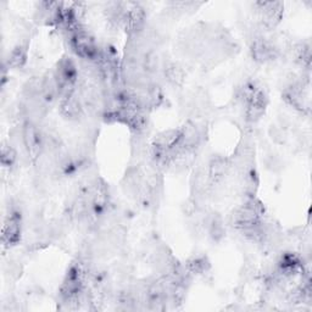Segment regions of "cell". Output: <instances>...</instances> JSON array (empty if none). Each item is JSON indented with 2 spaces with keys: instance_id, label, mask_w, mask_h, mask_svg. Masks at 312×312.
I'll use <instances>...</instances> for the list:
<instances>
[{
  "instance_id": "obj_1",
  "label": "cell",
  "mask_w": 312,
  "mask_h": 312,
  "mask_svg": "<svg viewBox=\"0 0 312 312\" xmlns=\"http://www.w3.org/2000/svg\"><path fill=\"white\" fill-rule=\"evenodd\" d=\"M21 236V224L20 217L17 214L10 216L8 222L4 225L3 230V243L4 244H16L20 240Z\"/></svg>"
},
{
  "instance_id": "obj_2",
  "label": "cell",
  "mask_w": 312,
  "mask_h": 312,
  "mask_svg": "<svg viewBox=\"0 0 312 312\" xmlns=\"http://www.w3.org/2000/svg\"><path fill=\"white\" fill-rule=\"evenodd\" d=\"M252 56L259 63H265V61L271 60L274 56V49L268 44L264 39H256L252 44Z\"/></svg>"
},
{
  "instance_id": "obj_3",
  "label": "cell",
  "mask_w": 312,
  "mask_h": 312,
  "mask_svg": "<svg viewBox=\"0 0 312 312\" xmlns=\"http://www.w3.org/2000/svg\"><path fill=\"white\" fill-rule=\"evenodd\" d=\"M227 161L222 157H216L212 160V162L210 163V179L212 182L218 181L222 178V176L224 175L225 169H227Z\"/></svg>"
},
{
  "instance_id": "obj_4",
  "label": "cell",
  "mask_w": 312,
  "mask_h": 312,
  "mask_svg": "<svg viewBox=\"0 0 312 312\" xmlns=\"http://www.w3.org/2000/svg\"><path fill=\"white\" fill-rule=\"evenodd\" d=\"M26 59H27L26 49H23L22 46H17V48H15L11 52L10 65L12 67H21L24 63H26Z\"/></svg>"
},
{
  "instance_id": "obj_5",
  "label": "cell",
  "mask_w": 312,
  "mask_h": 312,
  "mask_svg": "<svg viewBox=\"0 0 312 312\" xmlns=\"http://www.w3.org/2000/svg\"><path fill=\"white\" fill-rule=\"evenodd\" d=\"M16 154H15V151L11 149V148H3L2 150V162L4 166H10L12 165V162L15 161V159H16Z\"/></svg>"
}]
</instances>
